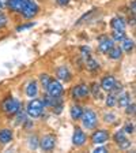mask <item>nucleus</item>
Returning <instances> with one entry per match:
<instances>
[{
	"label": "nucleus",
	"mask_w": 136,
	"mask_h": 153,
	"mask_svg": "<svg viewBox=\"0 0 136 153\" xmlns=\"http://www.w3.org/2000/svg\"><path fill=\"white\" fill-rule=\"evenodd\" d=\"M82 123H83V127L87 128V130H91V128H94L95 126H97V123H98V116H97V114H95L93 109L87 108L86 111H83L82 114Z\"/></svg>",
	"instance_id": "obj_1"
},
{
	"label": "nucleus",
	"mask_w": 136,
	"mask_h": 153,
	"mask_svg": "<svg viewBox=\"0 0 136 153\" xmlns=\"http://www.w3.org/2000/svg\"><path fill=\"white\" fill-rule=\"evenodd\" d=\"M44 104H42L41 100L38 99H33L32 101L27 104V108H26V112H27V115L30 116V118L35 119V118H40L42 115V112H44Z\"/></svg>",
	"instance_id": "obj_2"
},
{
	"label": "nucleus",
	"mask_w": 136,
	"mask_h": 153,
	"mask_svg": "<svg viewBox=\"0 0 136 153\" xmlns=\"http://www.w3.org/2000/svg\"><path fill=\"white\" fill-rule=\"evenodd\" d=\"M1 107H3V111L10 115H15L18 111H21V102L14 97H7L3 101Z\"/></svg>",
	"instance_id": "obj_3"
},
{
	"label": "nucleus",
	"mask_w": 136,
	"mask_h": 153,
	"mask_svg": "<svg viewBox=\"0 0 136 153\" xmlns=\"http://www.w3.org/2000/svg\"><path fill=\"white\" fill-rule=\"evenodd\" d=\"M45 90H46L48 94L51 96V97H60L64 92V88L59 81H52L51 79V82H49V85L46 86V89Z\"/></svg>",
	"instance_id": "obj_4"
},
{
	"label": "nucleus",
	"mask_w": 136,
	"mask_h": 153,
	"mask_svg": "<svg viewBox=\"0 0 136 153\" xmlns=\"http://www.w3.org/2000/svg\"><path fill=\"white\" fill-rule=\"evenodd\" d=\"M54 146H56V138H54L52 134L44 135V137L41 138V141H40V148H41L42 150L49 152V150H52Z\"/></svg>",
	"instance_id": "obj_5"
},
{
	"label": "nucleus",
	"mask_w": 136,
	"mask_h": 153,
	"mask_svg": "<svg viewBox=\"0 0 136 153\" xmlns=\"http://www.w3.org/2000/svg\"><path fill=\"white\" fill-rule=\"evenodd\" d=\"M90 93L89 86L85 85V83H80V85H76L74 86L72 89V97L74 99H78V100H82L85 97H87Z\"/></svg>",
	"instance_id": "obj_6"
},
{
	"label": "nucleus",
	"mask_w": 136,
	"mask_h": 153,
	"mask_svg": "<svg viewBox=\"0 0 136 153\" xmlns=\"http://www.w3.org/2000/svg\"><path fill=\"white\" fill-rule=\"evenodd\" d=\"M113 140H114V142H116L118 146L121 148V149H128V148L131 146V141L125 137V133H124L123 130L117 131V133L114 134Z\"/></svg>",
	"instance_id": "obj_7"
},
{
	"label": "nucleus",
	"mask_w": 136,
	"mask_h": 153,
	"mask_svg": "<svg viewBox=\"0 0 136 153\" xmlns=\"http://www.w3.org/2000/svg\"><path fill=\"white\" fill-rule=\"evenodd\" d=\"M87 141V137H86V133L82 130L80 127H76L75 131H74V137H72V143L75 146H83Z\"/></svg>",
	"instance_id": "obj_8"
},
{
	"label": "nucleus",
	"mask_w": 136,
	"mask_h": 153,
	"mask_svg": "<svg viewBox=\"0 0 136 153\" xmlns=\"http://www.w3.org/2000/svg\"><path fill=\"white\" fill-rule=\"evenodd\" d=\"M108 140H109V133L106 130H102V128L101 130H97L91 135V141L95 145H102V143H105Z\"/></svg>",
	"instance_id": "obj_9"
},
{
	"label": "nucleus",
	"mask_w": 136,
	"mask_h": 153,
	"mask_svg": "<svg viewBox=\"0 0 136 153\" xmlns=\"http://www.w3.org/2000/svg\"><path fill=\"white\" fill-rule=\"evenodd\" d=\"M38 10H40V7H38L34 1H32V0H30V1H29V4L26 6V8L23 10L21 14H22L25 18H33V16L37 15Z\"/></svg>",
	"instance_id": "obj_10"
},
{
	"label": "nucleus",
	"mask_w": 136,
	"mask_h": 153,
	"mask_svg": "<svg viewBox=\"0 0 136 153\" xmlns=\"http://www.w3.org/2000/svg\"><path fill=\"white\" fill-rule=\"evenodd\" d=\"M99 51L101 52H104V53H108L109 52V49H110L112 47H113V40L112 38H109V37H106V36H102V37H99Z\"/></svg>",
	"instance_id": "obj_11"
},
{
	"label": "nucleus",
	"mask_w": 136,
	"mask_h": 153,
	"mask_svg": "<svg viewBox=\"0 0 136 153\" xmlns=\"http://www.w3.org/2000/svg\"><path fill=\"white\" fill-rule=\"evenodd\" d=\"M114 85H116V78H114L113 75H106L102 78L101 81V88L104 90H106V92H112V89L114 88Z\"/></svg>",
	"instance_id": "obj_12"
},
{
	"label": "nucleus",
	"mask_w": 136,
	"mask_h": 153,
	"mask_svg": "<svg viewBox=\"0 0 136 153\" xmlns=\"http://www.w3.org/2000/svg\"><path fill=\"white\" fill-rule=\"evenodd\" d=\"M30 0H8V6L18 13H22L23 10L26 8V6L29 4Z\"/></svg>",
	"instance_id": "obj_13"
},
{
	"label": "nucleus",
	"mask_w": 136,
	"mask_h": 153,
	"mask_svg": "<svg viewBox=\"0 0 136 153\" xmlns=\"http://www.w3.org/2000/svg\"><path fill=\"white\" fill-rule=\"evenodd\" d=\"M56 76L60 81H64V82H70L71 81V73L70 70L67 68L65 66H61L56 70Z\"/></svg>",
	"instance_id": "obj_14"
},
{
	"label": "nucleus",
	"mask_w": 136,
	"mask_h": 153,
	"mask_svg": "<svg viewBox=\"0 0 136 153\" xmlns=\"http://www.w3.org/2000/svg\"><path fill=\"white\" fill-rule=\"evenodd\" d=\"M26 94H27V97H30V99H34L35 96L38 94L37 81H30V82L27 83V86H26Z\"/></svg>",
	"instance_id": "obj_15"
},
{
	"label": "nucleus",
	"mask_w": 136,
	"mask_h": 153,
	"mask_svg": "<svg viewBox=\"0 0 136 153\" xmlns=\"http://www.w3.org/2000/svg\"><path fill=\"white\" fill-rule=\"evenodd\" d=\"M14 138V133L10 128H3L0 130V143H8Z\"/></svg>",
	"instance_id": "obj_16"
},
{
	"label": "nucleus",
	"mask_w": 136,
	"mask_h": 153,
	"mask_svg": "<svg viewBox=\"0 0 136 153\" xmlns=\"http://www.w3.org/2000/svg\"><path fill=\"white\" fill-rule=\"evenodd\" d=\"M82 114H83V108L80 107V105H72L71 107V118L74 119V120H79L80 118H82Z\"/></svg>",
	"instance_id": "obj_17"
},
{
	"label": "nucleus",
	"mask_w": 136,
	"mask_h": 153,
	"mask_svg": "<svg viewBox=\"0 0 136 153\" xmlns=\"http://www.w3.org/2000/svg\"><path fill=\"white\" fill-rule=\"evenodd\" d=\"M108 55H109V57H110V59L117 60V59H120V57L123 56V49H121L120 47H114V45H113V47L109 49Z\"/></svg>",
	"instance_id": "obj_18"
},
{
	"label": "nucleus",
	"mask_w": 136,
	"mask_h": 153,
	"mask_svg": "<svg viewBox=\"0 0 136 153\" xmlns=\"http://www.w3.org/2000/svg\"><path fill=\"white\" fill-rule=\"evenodd\" d=\"M113 30H125V22L123 18H113L110 22Z\"/></svg>",
	"instance_id": "obj_19"
},
{
	"label": "nucleus",
	"mask_w": 136,
	"mask_h": 153,
	"mask_svg": "<svg viewBox=\"0 0 136 153\" xmlns=\"http://www.w3.org/2000/svg\"><path fill=\"white\" fill-rule=\"evenodd\" d=\"M121 42H123V48H121V49H124L125 52L131 53V52H132V49H133V47H135V42H133V40L125 37Z\"/></svg>",
	"instance_id": "obj_20"
},
{
	"label": "nucleus",
	"mask_w": 136,
	"mask_h": 153,
	"mask_svg": "<svg viewBox=\"0 0 136 153\" xmlns=\"http://www.w3.org/2000/svg\"><path fill=\"white\" fill-rule=\"evenodd\" d=\"M131 102V99H129V94L128 93H123V94H120L117 97V104L120 105V107H127L128 104Z\"/></svg>",
	"instance_id": "obj_21"
},
{
	"label": "nucleus",
	"mask_w": 136,
	"mask_h": 153,
	"mask_svg": "<svg viewBox=\"0 0 136 153\" xmlns=\"http://www.w3.org/2000/svg\"><path fill=\"white\" fill-rule=\"evenodd\" d=\"M112 37H113L114 41L121 42L124 38L127 37V34H125V32H124V30H114L113 34H112Z\"/></svg>",
	"instance_id": "obj_22"
},
{
	"label": "nucleus",
	"mask_w": 136,
	"mask_h": 153,
	"mask_svg": "<svg viewBox=\"0 0 136 153\" xmlns=\"http://www.w3.org/2000/svg\"><path fill=\"white\" fill-rule=\"evenodd\" d=\"M116 104H117V94H114V93L110 92V94L106 97V105L112 108V107H114Z\"/></svg>",
	"instance_id": "obj_23"
},
{
	"label": "nucleus",
	"mask_w": 136,
	"mask_h": 153,
	"mask_svg": "<svg viewBox=\"0 0 136 153\" xmlns=\"http://www.w3.org/2000/svg\"><path fill=\"white\" fill-rule=\"evenodd\" d=\"M86 66H87V70H90V71H94V70H97L99 67V63L95 59H87V63H86Z\"/></svg>",
	"instance_id": "obj_24"
},
{
	"label": "nucleus",
	"mask_w": 136,
	"mask_h": 153,
	"mask_svg": "<svg viewBox=\"0 0 136 153\" xmlns=\"http://www.w3.org/2000/svg\"><path fill=\"white\" fill-rule=\"evenodd\" d=\"M91 92H93V96H94L95 99H99V96H101V86H99L98 83H93Z\"/></svg>",
	"instance_id": "obj_25"
},
{
	"label": "nucleus",
	"mask_w": 136,
	"mask_h": 153,
	"mask_svg": "<svg viewBox=\"0 0 136 153\" xmlns=\"http://www.w3.org/2000/svg\"><path fill=\"white\" fill-rule=\"evenodd\" d=\"M40 81H41V85L44 89H46V86L49 85V82H51V78H49V75L48 74H41L40 75Z\"/></svg>",
	"instance_id": "obj_26"
},
{
	"label": "nucleus",
	"mask_w": 136,
	"mask_h": 153,
	"mask_svg": "<svg viewBox=\"0 0 136 153\" xmlns=\"http://www.w3.org/2000/svg\"><path fill=\"white\" fill-rule=\"evenodd\" d=\"M123 131L124 133H127V134H133V131H135V126H133V123H127L125 126H124Z\"/></svg>",
	"instance_id": "obj_27"
},
{
	"label": "nucleus",
	"mask_w": 136,
	"mask_h": 153,
	"mask_svg": "<svg viewBox=\"0 0 136 153\" xmlns=\"http://www.w3.org/2000/svg\"><path fill=\"white\" fill-rule=\"evenodd\" d=\"M29 146H30V149H37V148H38V141H37V137H35V135L30 137V142H29Z\"/></svg>",
	"instance_id": "obj_28"
},
{
	"label": "nucleus",
	"mask_w": 136,
	"mask_h": 153,
	"mask_svg": "<svg viewBox=\"0 0 136 153\" xmlns=\"http://www.w3.org/2000/svg\"><path fill=\"white\" fill-rule=\"evenodd\" d=\"M34 26V23L30 22V23H26V25H22V26H18L16 27V32H22V30H26V29H30Z\"/></svg>",
	"instance_id": "obj_29"
},
{
	"label": "nucleus",
	"mask_w": 136,
	"mask_h": 153,
	"mask_svg": "<svg viewBox=\"0 0 136 153\" xmlns=\"http://www.w3.org/2000/svg\"><path fill=\"white\" fill-rule=\"evenodd\" d=\"M104 118H105V122H106V123H113L116 116H114V114H106Z\"/></svg>",
	"instance_id": "obj_30"
},
{
	"label": "nucleus",
	"mask_w": 136,
	"mask_h": 153,
	"mask_svg": "<svg viewBox=\"0 0 136 153\" xmlns=\"http://www.w3.org/2000/svg\"><path fill=\"white\" fill-rule=\"evenodd\" d=\"M127 114H128V115L135 114V104H133V102H132V104L129 102V104L127 105Z\"/></svg>",
	"instance_id": "obj_31"
},
{
	"label": "nucleus",
	"mask_w": 136,
	"mask_h": 153,
	"mask_svg": "<svg viewBox=\"0 0 136 153\" xmlns=\"http://www.w3.org/2000/svg\"><path fill=\"white\" fill-rule=\"evenodd\" d=\"M6 25H7V18L0 13V27H3V26H6Z\"/></svg>",
	"instance_id": "obj_32"
},
{
	"label": "nucleus",
	"mask_w": 136,
	"mask_h": 153,
	"mask_svg": "<svg viewBox=\"0 0 136 153\" xmlns=\"http://www.w3.org/2000/svg\"><path fill=\"white\" fill-rule=\"evenodd\" d=\"M82 55L83 56H90V48H87V47H82Z\"/></svg>",
	"instance_id": "obj_33"
},
{
	"label": "nucleus",
	"mask_w": 136,
	"mask_h": 153,
	"mask_svg": "<svg viewBox=\"0 0 136 153\" xmlns=\"http://www.w3.org/2000/svg\"><path fill=\"white\" fill-rule=\"evenodd\" d=\"M105 152H108V149L105 146H98L94 149V153H105Z\"/></svg>",
	"instance_id": "obj_34"
},
{
	"label": "nucleus",
	"mask_w": 136,
	"mask_h": 153,
	"mask_svg": "<svg viewBox=\"0 0 136 153\" xmlns=\"http://www.w3.org/2000/svg\"><path fill=\"white\" fill-rule=\"evenodd\" d=\"M57 3L60 4V6H67V4L70 3V0H57Z\"/></svg>",
	"instance_id": "obj_35"
},
{
	"label": "nucleus",
	"mask_w": 136,
	"mask_h": 153,
	"mask_svg": "<svg viewBox=\"0 0 136 153\" xmlns=\"http://www.w3.org/2000/svg\"><path fill=\"white\" fill-rule=\"evenodd\" d=\"M0 4H1V7L4 8V7H6L7 4H8V0H0Z\"/></svg>",
	"instance_id": "obj_36"
},
{
	"label": "nucleus",
	"mask_w": 136,
	"mask_h": 153,
	"mask_svg": "<svg viewBox=\"0 0 136 153\" xmlns=\"http://www.w3.org/2000/svg\"><path fill=\"white\" fill-rule=\"evenodd\" d=\"M1 10H3V7H1V4H0V13H1Z\"/></svg>",
	"instance_id": "obj_37"
}]
</instances>
